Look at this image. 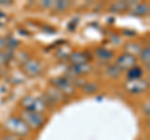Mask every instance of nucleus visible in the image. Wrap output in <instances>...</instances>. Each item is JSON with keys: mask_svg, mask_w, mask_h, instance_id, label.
<instances>
[{"mask_svg": "<svg viewBox=\"0 0 150 140\" xmlns=\"http://www.w3.org/2000/svg\"><path fill=\"white\" fill-rule=\"evenodd\" d=\"M20 118L23 119V121L29 127V129H40L43 125L45 124L46 118L44 116V114L41 113H34V111H21V115Z\"/></svg>", "mask_w": 150, "mask_h": 140, "instance_id": "obj_3", "label": "nucleus"}, {"mask_svg": "<svg viewBox=\"0 0 150 140\" xmlns=\"http://www.w3.org/2000/svg\"><path fill=\"white\" fill-rule=\"evenodd\" d=\"M94 53H95L96 58H99L100 60H104V62H109V60H111L112 57H114V53H112L111 50L106 49V48H103V46L96 48Z\"/></svg>", "mask_w": 150, "mask_h": 140, "instance_id": "obj_10", "label": "nucleus"}, {"mask_svg": "<svg viewBox=\"0 0 150 140\" xmlns=\"http://www.w3.org/2000/svg\"><path fill=\"white\" fill-rule=\"evenodd\" d=\"M121 70L116 66L115 64H112V65H110V66H108V69H106V74L109 75L110 78H112V79H118L120 75H121Z\"/></svg>", "mask_w": 150, "mask_h": 140, "instance_id": "obj_15", "label": "nucleus"}, {"mask_svg": "<svg viewBox=\"0 0 150 140\" xmlns=\"http://www.w3.org/2000/svg\"><path fill=\"white\" fill-rule=\"evenodd\" d=\"M69 6H70V1H64V0H59V1H55L53 10L58 11V13H62V11H65V10H67Z\"/></svg>", "mask_w": 150, "mask_h": 140, "instance_id": "obj_17", "label": "nucleus"}, {"mask_svg": "<svg viewBox=\"0 0 150 140\" xmlns=\"http://www.w3.org/2000/svg\"><path fill=\"white\" fill-rule=\"evenodd\" d=\"M20 105L23 109L26 111H34V113H41L43 114L46 110V105L43 100V98L34 96V95H26L21 99Z\"/></svg>", "mask_w": 150, "mask_h": 140, "instance_id": "obj_2", "label": "nucleus"}, {"mask_svg": "<svg viewBox=\"0 0 150 140\" xmlns=\"http://www.w3.org/2000/svg\"><path fill=\"white\" fill-rule=\"evenodd\" d=\"M139 55H140V60H142V63L145 65L146 70H149V66H150V49H149V46L143 48L142 50H140Z\"/></svg>", "mask_w": 150, "mask_h": 140, "instance_id": "obj_14", "label": "nucleus"}, {"mask_svg": "<svg viewBox=\"0 0 150 140\" xmlns=\"http://www.w3.org/2000/svg\"><path fill=\"white\" fill-rule=\"evenodd\" d=\"M23 70H24L26 75H29L31 78H36L41 75V73H43V65L35 59H28L23 64Z\"/></svg>", "mask_w": 150, "mask_h": 140, "instance_id": "obj_6", "label": "nucleus"}, {"mask_svg": "<svg viewBox=\"0 0 150 140\" xmlns=\"http://www.w3.org/2000/svg\"><path fill=\"white\" fill-rule=\"evenodd\" d=\"M4 50H8L6 49V39L0 36V51H4Z\"/></svg>", "mask_w": 150, "mask_h": 140, "instance_id": "obj_21", "label": "nucleus"}, {"mask_svg": "<svg viewBox=\"0 0 150 140\" xmlns=\"http://www.w3.org/2000/svg\"><path fill=\"white\" fill-rule=\"evenodd\" d=\"M69 62L71 65H81V64H88L90 62V54L85 53V51H73L69 54Z\"/></svg>", "mask_w": 150, "mask_h": 140, "instance_id": "obj_8", "label": "nucleus"}, {"mask_svg": "<svg viewBox=\"0 0 150 140\" xmlns=\"http://www.w3.org/2000/svg\"><path fill=\"white\" fill-rule=\"evenodd\" d=\"M137 63H138V59L135 55H131L129 53H124V54H121L118 57L115 65L121 70V71H123V70L128 71V70H130L131 68L137 66Z\"/></svg>", "mask_w": 150, "mask_h": 140, "instance_id": "obj_5", "label": "nucleus"}, {"mask_svg": "<svg viewBox=\"0 0 150 140\" xmlns=\"http://www.w3.org/2000/svg\"><path fill=\"white\" fill-rule=\"evenodd\" d=\"M125 49H126V53H129L131 55H134L135 54H139L140 53V50H142L143 48L140 46L139 44H135V43H129L128 45L125 46Z\"/></svg>", "mask_w": 150, "mask_h": 140, "instance_id": "obj_19", "label": "nucleus"}, {"mask_svg": "<svg viewBox=\"0 0 150 140\" xmlns=\"http://www.w3.org/2000/svg\"><path fill=\"white\" fill-rule=\"evenodd\" d=\"M149 88V81L144 79H138V80H128L125 83V89L131 94H140L144 93Z\"/></svg>", "mask_w": 150, "mask_h": 140, "instance_id": "obj_7", "label": "nucleus"}, {"mask_svg": "<svg viewBox=\"0 0 150 140\" xmlns=\"http://www.w3.org/2000/svg\"><path fill=\"white\" fill-rule=\"evenodd\" d=\"M91 65L90 63L88 64H81V65H71L69 68V71L68 74L71 78H83L84 75H86L91 71Z\"/></svg>", "mask_w": 150, "mask_h": 140, "instance_id": "obj_9", "label": "nucleus"}, {"mask_svg": "<svg viewBox=\"0 0 150 140\" xmlns=\"http://www.w3.org/2000/svg\"><path fill=\"white\" fill-rule=\"evenodd\" d=\"M149 113H150V104H149V101H146L145 103V105H144V114L148 116Z\"/></svg>", "mask_w": 150, "mask_h": 140, "instance_id": "obj_22", "label": "nucleus"}, {"mask_svg": "<svg viewBox=\"0 0 150 140\" xmlns=\"http://www.w3.org/2000/svg\"><path fill=\"white\" fill-rule=\"evenodd\" d=\"M131 5H135V4L131 3V1H118V3H114L110 5V11L121 13V11L126 10V9H129Z\"/></svg>", "mask_w": 150, "mask_h": 140, "instance_id": "obj_12", "label": "nucleus"}, {"mask_svg": "<svg viewBox=\"0 0 150 140\" xmlns=\"http://www.w3.org/2000/svg\"><path fill=\"white\" fill-rule=\"evenodd\" d=\"M148 13H149V5L148 4H144V3H137L133 6V9H131V14L137 15V16L146 15Z\"/></svg>", "mask_w": 150, "mask_h": 140, "instance_id": "obj_11", "label": "nucleus"}, {"mask_svg": "<svg viewBox=\"0 0 150 140\" xmlns=\"http://www.w3.org/2000/svg\"><path fill=\"white\" fill-rule=\"evenodd\" d=\"M51 85L55 89H58L63 95L65 96H71L75 94V86L71 84V81L65 76H59L51 80Z\"/></svg>", "mask_w": 150, "mask_h": 140, "instance_id": "obj_4", "label": "nucleus"}, {"mask_svg": "<svg viewBox=\"0 0 150 140\" xmlns=\"http://www.w3.org/2000/svg\"><path fill=\"white\" fill-rule=\"evenodd\" d=\"M81 89L84 93H86V94H94V93L98 91V89H99V85L95 83H91V81H86L85 85H84Z\"/></svg>", "mask_w": 150, "mask_h": 140, "instance_id": "obj_16", "label": "nucleus"}, {"mask_svg": "<svg viewBox=\"0 0 150 140\" xmlns=\"http://www.w3.org/2000/svg\"><path fill=\"white\" fill-rule=\"evenodd\" d=\"M143 74H144V70L137 65V66L131 68L130 70L126 71V78H128V80H138V79L143 78Z\"/></svg>", "mask_w": 150, "mask_h": 140, "instance_id": "obj_13", "label": "nucleus"}, {"mask_svg": "<svg viewBox=\"0 0 150 140\" xmlns=\"http://www.w3.org/2000/svg\"><path fill=\"white\" fill-rule=\"evenodd\" d=\"M3 127L5 129V132H8V134L14 135L16 138H21L30 134L29 127L23 121L20 116H10V118H8L5 123L3 124Z\"/></svg>", "mask_w": 150, "mask_h": 140, "instance_id": "obj_1", "label": "nucleus"}, {"mask_svg": "<svg viewBox=\"0 0 150 140\" xmlns=\"http://www.w3.org/2000/svg\"><path fill=\"white\" fill-rule=\"evenodd\" d=\"M146 140H149V139H146Z\"/></svg>", "mask_w": 150, "mask_h": 140, "instance_id": "obj_23", "label": "nucleus"}, {"mask_svg": "<svg viewBox=\"0 0 150 140\" xmlns=\"http://www.w3.org/2000/svg\"><path fill=\"white\" fill-rule=\"evenodd\" d=\"M54 4L55 1H51V0H46V1H41L40 3V5L45 8V9H53L54 8Z\"/></svg>", "mask_w": 150, "mask_h": 140, "instance_id": "obj_20", "label": "nucleus"}, {"mask_svg": "<svg viewBox=\"0 0 150 140\" xmlns=\"http://www.w3.org/2000/svg\"><path fill=\"white\" fill-rule=\"evenodd\" d=\"M13 51L11 50H5V51H0V66H3L5 63H8L9 60L13 58Z\"/></svg>", "mask_w": 150, "mask_h": 140, "instance_id": "obj_18", "label": "nucleus"}]
</instances>
